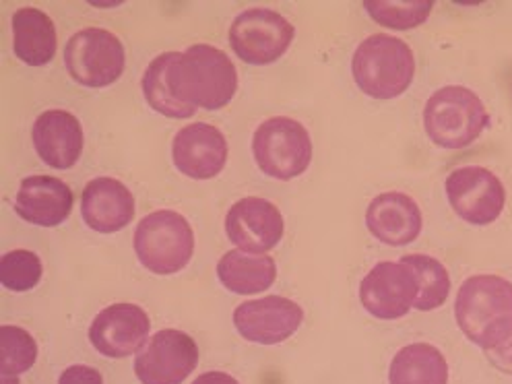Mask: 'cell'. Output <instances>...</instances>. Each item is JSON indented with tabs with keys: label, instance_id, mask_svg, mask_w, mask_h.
<instances>
[{
	"label": "cell",
	"instance_id": "25",
	"mask_svg": "<svg viewBox=\"0 0 512 384\" xmlns=\"http://www.w3.org/2000/svg\"><path fill=\"white\" fill-rule=\"evenodd\" d=\"M366 13L382 27L389 29H415L430 17L434 3L432 0H366Z\"/></svg>",
	"mask_w": 512,
	"mask_h": 384
},
{
	"label": "cell",
	"instance_id": "30",
	"mask_svg": "<svg viewBox=\"0 0 512 384\" xmlns=\"http://www.w3.org/2000/svg\"><path fill=\"white\" fill-rule=\"evenodd\" d=\"M192 384H240V382L234 376L226 374V372L213 370V372L201 374L199 378H195V382H192Z\"/></svg>",
	"mask_w": 512,
	"mask_h": 384
},
{
	"label": "cell",
	"instance_id": "24",
	"mask_svg": "<svg viewBox=\"0 0 512 384\" xmlns=\"http://www.w3.org/2000/svg\"><path fill=\"white\" fill-rule=\"evenodd\" d=\"M401 261L420 279V298L413 308L422 312L440 308L451 294V277H448L446 267L428 254H407Z\"/></svg>",
	"mask_w": 512,
	"mask_h": 384
},
{
	"label": "cell",
	"instance_id": "28",
	"mask_svg": "<svg viewBox=\"0 0 512 384\" xmlns=\"http://www.w3.org/2000/svg\"><path fill=\"white\" fill-rule=\"evenodd\" d=\"M488 360L502 370L504 374H512V316L498 323L482 341Z\"/></svg>",
	"mask_w": 512,
	"mask_h": 384
},
{
	"label": "cell",
	"instance_id": "20",
	"mask_svg": "<svg viewBox=\"0 0 512 384\" xmlns=\"http://www.w3.org/2000/svg\"><path fill=\"white\" fill-rule=\"evenodd\" d=\"M217 277L226 290L240 296H252L265 292L275 283L277 265L269 254L230 250L217 263Z\"/></svg>",
	"mask_w": 512,
	"mask_h": 384
},
{
	"label": "cell",
	"instance_id": "15",
	"mask_svg": "<svg viewBox=\"0 0 512 384\" xmlns=\"http://www.w3.org/2000/svg\"><path fill=\"white\" fill-rule=\"evenodd\" d=\"M172 159L184 176L192 180H211L226 168L228 141L213 124H188L174 137Z\"/></svg>",
	"mask_w": 512,
	"mask_h": 384
},
{
	"label": "cell",
	"instance_id": "18",
	"mask_svg": "<svg viewBox=\"0 0 512 384\" xmlns=\"http://www.w3.org/2000/svg\"><path fill=\"white\" fill-rule=\"evenodd\" d=\"M135 197L116 178H93L83 190L81 215L98 234H116L135 219Z\"/></svg>",
	"mask_w": 512,
	"mask_h": 384
},
{
	"label": "cell",
	"instance_id": "26",
	"mask_svg": "<svg viewBox=\"0 0 512 384\" xmlns=\"http://www.w3.org/2000/svg\"><path fill=\"white\" fill-rule=\"evenodd\" d=\"M0 345H3V378H19L38 360L36 339L21 327L5 325L0 329Z\"/></svg>",
	"mask_w": 512,
	"mask_h": 384
},
{
	"label": "cell",
	"instance_id": "2",
	"mask_svg": "<svg viewBox=\"0 0 512 384\" xmlns=\"http://www.w3.org/2000/svg\"><path fill=\"white\" fill-rule=\"evenodd\" d=\"M351 73L370 98L395 100L409 89L415 77V56L403 40L374 34L356 48Z\"/></svg>",
	"mask_w": 512,
	"mask_h": 384
},
{
	"label": "cell",
	"instance_id": "12",
	"mask_svg": "<svg viewBox=\"0 0 512 384\" xmlns=\"http://www.w3.org/2000/svg\"><path fill=\"white\" fill-rule=\"evenodd\" d=\"M304 320V310L290 298L267 296L242 302L234 310V327L238 333L259 345H277L290 339Z\"/></svg>",
	"mask_w": 512,
	"mask_h": 384
},
{
	"label": "cell",
	"instance_id": "1",
	"mask_svg": "<svg viewBox=\"0 0 512 384\" xmlns=\"http://www.w3.org/2000/svg\"><path fill=\"white\" fill-rule=\"evenodd\" d=\"M174 98L188 108L221 110L238 89V71L232 58L209 44H195L178 52L170 71Z\"/></svg>",
	"mask_w": 512,
	"mask_h": 384
},
{
	"label": "cell",
	"instance_id": "10",
	"mask_svg": "<svg viewBox=\"0 0 512 384\" xmlns=\"http://www.w3.org/2000/svg\"><path fill=\"white\" fill-rule=\"evenodd\" d=\"M420 298V279L403 261H384L370 269L360 283V300L378 320L405 316Z\"/></svg>",
	"mask_w": 512,
	"mask_h": 384
},
{
	"label": "cell",
	"instance_id": "9",
	"mask_svg": "<svg viewBox=\"0 0 512 384\" xmlns=\"http://www.w3.org/2000/svg\"><path fill=\"white\" fill-rule=\"evenodd\" d=\"M446 197L455 213L471 226H490L506 205L504 184L482 166H465L448 176Z\"/></svg>",
	"mask_w": 512,
	"mask_h": 384
},
{
	"label": "cell",
	"instance_id": "13",
	"mask_svg": "<svg viewBox=\"0 0 512 384\" xmlns=\"http://www.w3.org/2000/svg\"><path fill=\"white\" fill-rule=\"evenodd\" d=\"M151 331L147 312L137 304H112L93 318L91 345L106 358H128L139 354Z\"/></svg>",
	"mask_w": 512,
	"mask_h": 384
},
{
	"label": "cell",
	"instance_id": "16",
	"mask_svg": "<svg viewBox=\"0 0 512 384\" xmlns=\"http://www.w3.org/2000/svg\"><path fill=\"white\" fill-rule=\"evenodd\" d=\"M36 153L54 170L73 168L83 153V128L75 114L67 110H48L38 116L31 128Z\"/></svg>",
	"mask_w": 512,
	"mask_h": 384
},
{
	"label": "cell",
	"instance_id": "29",
	"mask_svg": "<svg viewBox=\"0 0 512 384\" xmlns=\"http://www.w3.org/2000/svg\"><path fill=\"white\" fill-rule=\"evenodd\" d=\"M58 384H104V378H102L100 370H95L91 366H83V364H75L60 374Z\"/></svg>",
	"mask_w": 512,
	"mask_h": 384
},
{
	"label": "cell",
	"instance_id": "21",
	"mask_svg": "<svg viewBox=\"0 0 512 384\" xmlns=\"http://www.w3.org/2000/svg\"><path fill=\"white\" fill-rule=\"evenodd\" d=\"M54 21L40 9L25 7L13 15V50L29 67H44L56 54Z\"/></svg>",
	"mask_w": 512,
	"mask_h": 384
},
{
	"label": "cell",
	"instance_id": "14",
	"mask_svg": "<svg viewBox=\"0 0 512 384\" xmlns=\"http://www.w3.org/2000/svg\"><path fill=\"white\" fill-rule=\"evenodd\" d=\"M226 232L230 242L242 252L267 254L281 242L285 234V221L281 211L271 201L261 197H244L228 211Z\"/></svg>",
	"mask_w": 512,
	"mask_h": 384
},
{
	"label": "cell",
	"instance_id": "11",
	"mask_svg": "<svg viewBox=\"0 0 512 384\" xmlns=\"http://www.w3.org/2000/svg\"><path fill=\"white\" fill-rule=\"evenodd\" d=\"M197 364L195 339L178 329H162L139 351L135 374L141 384H182Z\"/></svg>",
	"mask_w": 512,
	"mask_h": 384
},
{
	"label": "cell",
	"instance_id": "5",
	"mask_svg": "<svg viewBox=\"0 0 512 384\" xmlns=\"http://www.w3.org/2000/svg\"><path fill=\"white\" fill-rule=\"evenodd\" d=\"M252 153L259 168L275 180H294L312 162V139L294 118L275 116L259 124L252 137Z\"/></svg>",
	"mask_w": 512,
	"mask_h": 384
},
{
	"label": "cell",
	"instance_id": "3",
	"mask_svg": "<svg viewBox=\"0 0 512 384\" xmlns=\"http://www.w3.org/2000/svg\"><path fill=\"white\" fill-rule=\"evenodd\" d=\"M490 114L475 91L463 85L438 89L424 108V128L442 149H465L486 131Z\"/></svg>",
	"mask_w": 512,
	"mask_h": 384
},
{
	"label": "cell",
	"instance_id": "6",
	"mask_svg": "<svg viewBox=\"0 0 512 384\" xmlns=\"http://www.w3.org/2000/svg\"><path fill=\"white\" fill-rule=\"evenodd\" d=\"M457 325L463 335L482 345L484 337L512 316V283L500 275H473L463 281L455 302Z\"/></svg>",
	"mask_w": 512,
	"mask_h": 384
},
{
	"label": "cell",
	"instance_id": "22",
	"mask_svg": "<svg viewBox=\"0 0 512 384\" xmlns=\"http://www.w3.org/2000/svg\"><path fill=\"white\" fill-rule=\"evenodd\" d=\"M391 384H448V362L430 343H411L399 349L389 368Z\"/></svg>",
	"mask_w": 512,
	"mask_h": 384
},
{
	"label": "cell",
	"instance_id": "19",
	"mask_svg": "<svg viewBox=\"0 0 512 384\" xmlns=\"http://www.w3.org/2000/svg\"><path fill=\"white\" fill-rule=\"evenodd\" d=\"M75 195L67 182L54 176H29L21 182L15 211L27 223L42 228H56L69 219Z\"/></svg>",
	"mask_w": 512,
	"mask_h": 384
},
{
	"label": "cell",
	"instance_id": "17",
	"mask_svg": "<svg viewBox=\"0 0 512 384\" xmlns=\"http://www.w3.org/2000/svg\"><path fill=\"white\" fill-rule=\"evenodd\" d=\"M424 226L420 205L405 192H382L366 211V228L382 244L407 246L420 236Z\"/></svg>",
	"mask_w": 512,
	"mask_h": 384
},
{
	"label": "cell",
	"instance_id": "8",
	"mask_svg": "<svg viewBox=\"0 0 512 384\" xmlns=\"http://www.w3.org/2000/svg\"><path fill=\"white\" fill-rule=\"evenodd\" d=\"M296 36L294 25L273 9H248L240 13L230 27L234 54L256 67L277 62L290 50Z\"/></svg>",
	"mask_w": 512,
	"mask_h": 384
},
{
	"label": "cell",
	"instance_id": "23",
	"mask_svg": "<svg viewBox=\"0 0 512 384\" xmlns=\"http://www.w3.org/2000/svg\"><path fill=\"white\" fill-rule=\"evenodd\" d=\"M178 52H164L159 54L155 60L149 62V67L145 69L141 87L145 102L159 114H164L168 118H190L195 116V108H188L182 102H178L172 93L170 87V71L172 64L176 60Z\"/></svg>",
	"mask_w": 512,
	"mask_h": 384
},
{
	"label": "cell",
	"instance_id": "27",
	"mask_svg": "<svg viewBox=\"0 0 512 384\" xmlns=\"http://www.w3.org/2000/svg\"><path fill=\"white\" fill-rule=\"evenodd\" d=\"M44 273L40 256L31 250H11L0 261V281L11 292H29Z\"/></svg>",
	"mask_w": 512,
	"mask_h": 384
},
{
	"label": "cell",
	"instance_id": "4",
	"mask_svg": "<svg viewBox=\"0 0 512 384\" xmlns=\"http://www.w3.org/2000/svg\"><path fill=\"white\" fill-rule=\"evenodd\" d=\"M133 246L145 269L155 275H174L190 263L195 234L184 215L159 209L139 221Z\"/></svg>",
	"mask_w": 512,
	"mask_h": 384
},
{
	"label": "cell",
	"instance_id": "31",
	"mask_svg": "<svg viewBox=\"0 0 512 384\" xmlns=\"http://www.w3.org/2000/svg\"><path fill=\"white\" fill-rule=\"evenodd\" d=\"M3 384H19V378H3Z\"/></svg>",
	"mask_w": 512,
	"mask_h": 384
},
{
	"label": "cell",
	"instance_id": "7",
	"mask_svg": "<svg viewBox=\"0 0 512 384\" xmlns=\"http://www.w3.org/2000/svg\"><path fill=\"white\" fill-rule=\"evenodd\" d=\"M64 64L79 85L102 89L122 77L126 54L112 31L87 27L77 31L64 48Z\"/></svg>",
	"mask_w": 512,
	"mask_h": 384
}]
</instances>
